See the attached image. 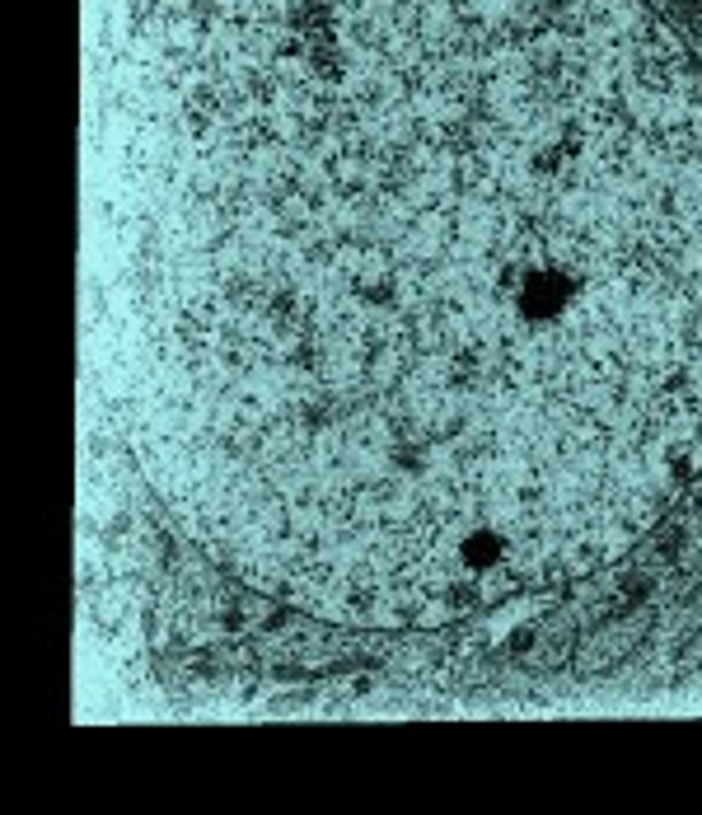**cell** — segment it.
I'll list each match as a JSON object with an SVG mask.
<instances>
[{
	"label": "cell",
	"mask_w": 702,
	"mask_h": 815,
	"mask_svg": "<svg viewBox=\"0 0 702 815\" xmlns=\"http://www.w3.org/2000/svg\"><path fill=\"white\" fill-rule=\"evenodd\" d=\"M136 445L254 591L441 628L702 473V76L642 0H165Z\"/></svg>",
	"instance_id": "6da1fadb"
}]
</instances>
